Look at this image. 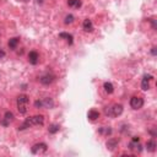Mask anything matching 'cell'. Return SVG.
<instances>
[{"label":"cell","instance_id":"obj_1","mask_svg":"<svg viewBox=\"0 0 157 157\" xmlns=\"http://www.w3.org/2000/svg\"><path fill=\"white\" fill-rule=\"evenodd\" d=\"M44 124V117L43 115H33V117H29L27 118L22 125L19 128V130H25L27 128H31V127H35V125H43Z\"/></svg>","mask_w":157,"mask_h":157},{"label":"cell","instance_id":"obj_2","mask_svg":"<svg viewBox=\"0 0 157 157\" xmlns=\"http://www.w3.org/2000/svg\"><path fill=\"white\" fill-rule=\"evenodd\" d=\"M28 103H29V98L27 95H20L17 97V111L20 114H26L28 109Z\"/></svg>","mask_w":157,"mask_h":157},{"label":"cell","instance_id":"obj_3","mask_svg":"<svg viewBox=\"0 0 157 157\" xmlns=\"http://www.w3.org/2000/svg\"><path fill=\"white\" fill-rule=\"evenodd\" d=\"M104 113H106V115H109V117H119V115L123 113V106L115 103V104H113L112 107L106 108Z\"/></svg>","mask_w":157,"mask_h":157},{"label":"cell","instance_id":"obj_4","mask_svg":"<svg viewBox=\"0 0 157 157\" xmlns=\"http://www.w3.org/2000/svg\"><path fill=\"white\" fill-rule=\"evenodd\" d=\"M35 107L36 108H47V109H50L54 107V101L49 97H46L43 100H37L35 102Z\"/></svg>","mask_w":157,"mask_h":157},{"label":"cell","instance_id":"obj_5","mask_svg":"<svg viewBox=\"0 0 157 157\" xmlns=\"http://www.w3.org/2000/svg\"><path fill=\"white\" fill-rule=\"evenodd\" d=\"M47 150H48L47 144H44V142H38V144H35V145L32 146V148H31V152H32L33 155H43V153L47 152Z\"/></svg>","mask_w":157,"mask_h":157},{"label":"cell","instance_id":"obj_6","mask_svg":"<svg viewBox=\"0 0 157 157\" xmlns=\"http://www.w3.org/2000/svg\"><path fill=\"white\" fill-rule=\"evenodd\" d=\"M54 81H55V75L52 74V73H46V74H43V75L39 77V82H41L42 85H46V86L52 85Z\"/></svg>","mask_w":157,"mask_h":157},{"label":"cell","instance_id":"obj_7","mask_svg":"<svg viewBox=\"0 0 157 157\" xmlns=\"http://www.w3.org/2000/svg\"><path fill=\"white\" fill-rule=\"evenodd\" d=\"M142 106H144V100L141 98V97H131V100H130V107L133 108V109H140V108H142Z\"/></svg>","mask_w":157,"mask_h":157},{"label":"cell","instance_id":"obj_8","mask_svg":"<svg viewBox=\"0 0 157 157\" xmlns=\"http://www.w3.org/2000/svg\"><path fill=\"white\" fill-rule=\"evenodd\" d=\"M129 148L133 150V151H136V152H141V145H140V138L138 136H134L133 140L130 141L129 144Z\"/></svg>","mask_w":157,"mask_h":157},{"label":"cell","instance_id":"obj_9","mask_svg":"<svg viewBox=\"0 0 157 157\" xmlns=\"http://www.w3.org/2000/svg\"><path fill=\"white\" fill-rule=\"evenodd\" d=\"M38 61H39V55L36 50H31L28 53V63L29 64H32V65H37L38 64Z\"/></svg>","mask_w":157,"mask_h":157},{"label":"cell","instance_id":"obj_10","mask_svg":"<svg viewBox=\"0 0 157 157\" xmlns=\"http://www.w3.org/2000/svg\"><path fill=\"white\" fill-rule=\"evenodd\" d=\"M152 75H145L142 81H141V90L142 91H147L150 88V81L152 80Z\"/></svg>","mask_w":157,"mask_h":157},{"label":"cell","instance_id":"obj_11","mask_svg":"<svg viewBox=\"0 0 157 157\" xmlns=\"http://www.w3.org/2000/svg\"><path fill=\"white\" fill-rule=\"evenodd\" d=\"M82 28H84L85 32H92V31H93V25H92V21H91L90 19L84 20V22H82Z\"/></svg>","mask_w":157,"mask_h":157},{"label":"cell","instance_id":"obj_12","mask_svg":"<svg viewBox=\"0 0 157 157\" xmlns=\"http://www.w3.org/2000/svg\"><path fill=\"white\" fill-rule=\"evenodd\" d=\"M87 118L91 120V121H96L98 118H100V112L95 111V109H91L88 113H87Z\"/></svg>","mask_w":157,"mask_h":157},{"label":"cell","instance_id":"obj_13","mask_svg":"<svg viewBox=\"0 0 157 157\" xmlns=\"http://www.w3.org/2000/svg\"><path fill=\"white\" fill-rule=\"evenodd\" d=\"M14 120V114L11 113V112H6L5 113V115H4V120H3V125H9L11 121Z\"/></svg>","mask_w":157,"mask_h":157},{"label":"cell","instance_id":"obj_14","mask_svg":"<svg viewBox=\"0 0 157 157\" xmlns=\"http://www.w3.org/2000/svg\"><path fill=\"white\" fill-rule=\"evenodd\" d=\"M156 141L153 140V139H151V140H148L147 142H146V148H147V151H150V152H155L156 151Z\"/></svg>","mask_w":157,"mask_h":157},{"label":"cell","instance_id":"obj_15","mask_svg":"<svg viewBox=\"0 0 157 157\" xmlns=\"http://www.w3.org/2000/svg\"><path fill=\"white\" fill-rule=\"evenodd\" d=\"M19 42H20V38H17V37L10 38V41L8 42V46H9V48H10V49H16V47H17Z\"/></svg>","mask_w":157,"mask_h":157},{"label":"cell","instance_id":"obj_16","mask_svg":"<svg viewBox=\"0 0 157 157\" xmlns=\"http://www.w3.org/2000/svg\"><path fill=\"white\" fill-rule=\"evenodd\" d=\"M68 5H69L70 8L79 9V8H81L82 2H81V0H68Z\"/></svg>","mask_w":157,"mask_h":157},{"label":"cell","instance_id":"obj_17","mask_svg":"<svg viewBox=\"0 0 157 157\" xmlns=\"http://www.w3.org/2000/svg\"><path fill=\"white\" fill-rule=\"evenodd\" d=\"M106 145H107V148L114 150V148L117 147V145H118V140H117V139H109Z\"/></svg>","mask_w":157,"mask_h":157},{"label":"cell","instance_id":"obj_18","mask_svg":"<svg viewBox=\"0 0 157 157\" xmlns=\"http://www.w3.org/2000/svg\"><path fill=\"white\" fill-rule=\"evenodd\" d=\"M59 37L60 38H65L67 41H68V43L69 44H73V39H74V37L70 35V33H65V32H61L60 35H59Z\"/></svg>","mask_w":157,"mask_h":157},{"label":"cell","instance_id":"obj_19","mask_svg":"<svg viewBox=\"0 0 157 157\" xmlns=\"http://www.w3.org/2000/svg\"><path fill=\"white\" fill-rule=\"evenodd\" d=\"M103 88H104V91L107 92V93H113V91H114V86L111 84V82H104L103 84Z\"/></svg>","mask_w":157,"mask_h":157},{"label":"cell","instance_id":"obj_20","mask_svg":"<svg viewBox=\"0 0 157 157\" xmlns=\"http://www.w3.org/2000/svg\"><path fill=\"white\" fill-rule=\"evenodd\" d=\"M59 130H60V127H59L58 124H50L49 128H48V131H49L50 134H56Z\"/></svg>","mask_w":157,"mask_h":157},{"label":"cell","instance_id":"obj_21","mask_svg":"<svg viewBox=\"0 0 157 157\" xmlns=\"http://www.w3.org/2000/svg\"><path fill=\"white\" fill-rule=\"evenodd\" d=\"M100 134L106 135V136L111 135V134H112V129H111V127H102V128H100Z\"/></svg>","mask_w":157,"mask_h":157},{"label":"cell","instance_id":"obj_22","mask_svg":"<svg viewBox=\"0 0 157 157\" xmlns=\"http://www.w3.org/2000/svg\"><path fill=\"white\" fill-rule=\"evenodd\" d=\"M74 20H75V17L70 14V15H67L65 16V20H64V23L65 25H70V23H73L74 22Z\"/></svg>","mask_w":157,"mask_h":157},{"label":"cell","instance_id":"obj_23","mask_svg":"<svg viewBox=\"0 0 157 157\" xmlns=\"http://www.w3.org/2000/svg\"><path fill=\"white\" fill-rule=\"evenodd\" d=\"M5 56V52L2 49V48H0V59H2V58H4Z\"/></svg>","mask_w":157,"mask_h":157},{"label":"cell","instance_id":"obj_24","mask_svg":"<svg viewBox=\"0 0 157 157\" xmlns=\"http://www.w3.org/2000/svg\"><path fill=\"white\" fill-rule=\"evenodd\" d=\"M151 54H152V55H156V54H157V52H156V47H152V48H151Z\"/></svg>","mask_w":157,"mask_h":157},{"label":"cell","instance_id":"obj_25","mask_svg":"<svg viewBox=\"0 0 157 157\" xmlns=\"http://www.w3.org/2000/svg\"><path fill=\"white\" fill-rule=\"evenodd\" d=\"M37 3H38V4H42V3H43V0H37Z\"/></svg>","mask_w":157,"mask_h":157},{"label":"cell","instance_id":"obj_26","mask_svg":"<svg viewBox=\"0 0 157 157\" xmlns=\"http://www.w3.org/2000/svg\"><path fill=\"white\" fill-rule=\"evenodd\" d=\"M26 2H27V0H26Z\"/></svg>","mask_w":157,"mask_h":157}]
</instances>
